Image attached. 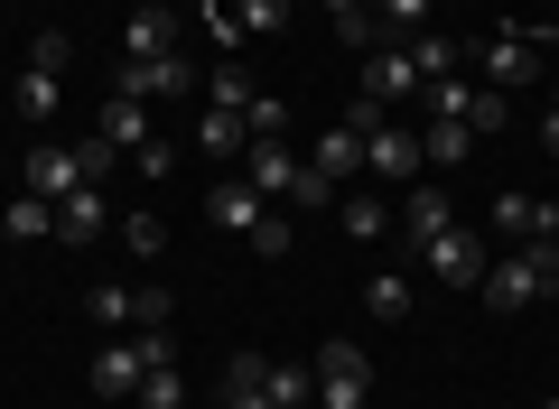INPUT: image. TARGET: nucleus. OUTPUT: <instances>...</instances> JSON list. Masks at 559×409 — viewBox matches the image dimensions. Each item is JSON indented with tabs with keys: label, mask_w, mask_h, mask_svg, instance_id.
<instances>
[{
	"label": "nucleus",
	"mask_w": 559,
	"mask_h": 409,
	"mask_svg": "<svg viewBox=\"0 0 559 409\" xmlns=\"http://www.w3.org/2000/svg\"><path fill=\"white\" fill-rule=\"evenodd\" d=\"M476 298H485L495 316H522V308L550 298V270H540L532 242H522V252H495V261H485V279H476Z\"/></svg>",
	"instance_id": "f257e3e1"
},
{
	"label": "nucleus",
	"mask_w": 559,
	"mask_h": 409,
	"mask_svg": "<svg viewBox=\"0 0 559 409\" xmlns=\"http://www.w3.org/2000/svg\"><path fill=\"white\" fill-rule=\"evenodd\" d=\"M466 57L485 65V84H495V94H522V84H540V38H532V28H495V38L466 47Z\"/></svg>",
	"instance_id": "f03ea898"
},
{
	"label": "nucleus",
	"mask_w": 559,
	"mask_h": 409,
	"mask_svg": "<svg viewBox=\"0 0 559 409\" xmlns=\"http://www.w3.org/2000/svg\"><path fill=\"white\" fill-rule=\"evenodd\" d=\"M308 382H318V409H364L373 400V363H364L355 345H318V372H308Z\"/></svg>",
	"instance_id": "7ed1b4c3"
},
{
	"label": "nucleus",
	"mask_w": 559,
	"mask_h": 409,
	"mask_svg": "<svg viewBox=\"0 0 559 409\" xmlns=\"http://www.w3.org/2000/svg\"><path fill=\"white\" fill-rule=\"evenodd\" d=\"M57 94H66V38L47 28V38L28 47V75H20L10 103H20V121H57Z\"/></svg>",
	"instance_id": "20e7f679"
},
{
	"label": "nucleus",
	"mask_w": 559,
	"mask_h": 409,
	"mask_svg": "<svg viewBox=\"0 0 559 409\" xmlns=\"http://www.w3.org/2000/svg\"><path fill=\"white\" fill-rule=\"evenodd\" d=\"M112 94H131V103H187V94H197V65H187V57H121Z\"/></svg>",
	"instance_id": "39448f33"
},
{
	"label": "nucleus",
	"mask_w": 559,
	"mask_h": 409,
	"mask_svg": "<svg viewBox=\"0 0 559 409\" xmlns=\"http://www.w3.org/2000/svg\"><path fill=\"white\" fill-rule=\"evenodd\" d=\"M419 261H429V279H448V289H476V279H485V261H495V242H485V233H466V224H448V233L429 242Z\"/></svg>",
	"instance_id": "423d86ee"
},
{
	"label": "nucleus",
	"mask_w": 559,
	"mask_h": 409,
	"mask_svg": "<svg viewBox=\"0 0 559 409\" xmlns=\"http://www.w3.org/2000/svg\"><path fill=\"white\" fill-rule=\"evenodd\" d=\"M150 335H159V326H150ZM150 335H121V345L94 353V400H131V390H140V372H150Z\"/></svg>",
	"instance_id": "0eeeda50"
},
{
	"label": "nucleus",
	"mask_w": 559,
	"mask_h": 409,
	"mask_svg": "<svg viewBox=\"0 0 559 409\" xmlns=\"http://www.w3.org/2000/svg\"><path fill=\"white\" fill-rule=\"evenodd\" d=\"M364 168H373L382 187H411V177L429 168V158H419V131H392V121H382V131H364Z\"/></svg>",
	"instance_id": "6e6552de"
},
{
	"label": "nucleus",
	"mask_w": 559,
	"mask_h": 409,
	"mask_svg": "<svg viewBox=\"0 0 559 409\" xmlns=\"http://www.w3.org/2000/svg\"><path fill=\"white\" fill-rule=\"evenodd\" d=\"M261 215H271V195H261L252 177H224V187H205V224H215V233H252Z\"/></svg>",
	"instance_id": "1a4fd4ad"
},
{
	"label": "nucleus",
	"mask_w": 559,
	"mask_h": 409,
	"mask_svg": "<svg viewBox=\"0 0 559 409\" xmlns=\"http://www.w3.org/2000/svg\"><path fill=\"white\" fill-rule=\"evenodd\" d=\"M131 400H140V409H187V372H178V345H168V326L150 335V372H140Z\"/></svg>",
	"instance_id": "9d476101"
},
{
	"label": "nucleus",
	"mask_w": 559,
	"mask_h": 409,
	"mask_svg": "<svg viewBox=\"0 0 559 409\" xmlns=\"http://www.w3.org/2000/svg\"><path fill=\"white\" fill-rule=\"evenodd\" d=\"M75 187H94V177H84V149L38 140V149H28V195H47V205H57V195H75Z\"/></svg>",
	"instance_id": "9b49d317"
},
{
	"label": "nucleus",
	"mask_w": 559,
	"mask_h": 409,
	"mask_svg": "<svg viewBox=\"0 0 559 409\" xmlns=\"http://www.w3.org/2000/svg\"><path fill=\"white\" fill-rule=\"evenodd\" d=\"M401 242H411V252H429V242H439L448 233V224H457V205H448V195L439 187H411V195H401Z\"/></svg>",
	"instance_id": "f8f14e48"
},
{
	"label": "nucleus",
	"mask_w": 559,
	"mask_h": 409,
	"mask_svg": "<svg viewBox=\"0 0 559 409\" xmlns=\"http://www.w3.org/2000/svg\"><path fill=\"white\" fill-rule=\"evenodd\" d=\"M242 177H252L261 195H299L308 158H289V140H252V149H242Z\"/></svg>",
	"instance_id": "ddd939ff"
},
{
	"label": "nucleus",
	"mask_w": 559,
	"mask_h": 409,
	"mask_svg": "<svg viewBox=\"0 0 559 409\" xmlns=\"http://www.w3.org/2000/svg\"><path fill=\"white\" fill-rule=\"evenodd\" d=\"M103 233H112V195H103V187L57 195V242H103Z\"/></svg>",
	"instance_id": "4468645a"
},
{
	"label": "nucleus",
	"mask_w": 559,
	"mask_h": 409,
	"mask_svg": "<svg viewBox=\"0 0 559 409\" xmlns=\"http://www.w3.org/2000/svg\"><path fill=\"white\" fill-rule=\"evenodd\" d=\"M411 84H419V65H411V47H401V38H392V47H373V57H364V94H373L382 112H392V103L411 94Z\"/></svg>",
	"instance_id": "2eb2a0df"
},
{
	"label": "nucleus",
	"mask_w": 559,
	"mask_h": 409,
	"mask_svg": "<svg viewBox=\"0 0 559 409\" xmlns=\"http://www.w3.org/2000/svg\"><path fill=\"white\" fill-rule=\"evenodd\" d=\"M121 57H178V10H159V0L131 10L121 20Z\"/></svg>",
	"instance_id": "dca6fc26"
},
{
	"label": "nucleus",
	"mask_w": 559,
	"mask_h": 409,
	"mask_svg": "<svg viewBox=\"0 0 559 409\" xmlns=\"http://www.w3.org/2000/svg\"><path fill=\"white\" fill-rule=\"evenodd\" d=\"M401 47H411L419 84H448V75H457V65H466V47L448 38V28H419V38H401Z\"/></svg>",
	"instance_id": "f3484780"
},
{
	"label": "nucleus",
	"mask_w": 559,
	"mask_h": 409,
	"mask_svg": "<svg viewBox=\"0 0 559 409\" xmlns=\"http://www.w3.org/2000/svg\"><path fill=\"white\" fill-rule=\"evenodd\" d=\"M197 149H205V158H234V149H252V121H242V112H215V103H205V121H197Z\"/></svg>",
	"instance_id": "a211bd4d"
},
{
	"label": "nucleus",
	"mask_w": 559,
	"mask_h": 409,
	"mask_svg": "<svg viewBox=\"0 0 559 409\" xmlns=\"http://www.w3.org/2000/svg\"><path fill=\"white\" fill-rule=\"evenodd\" d=\"M466 149H476V131H466V121H448V112L429 121V131H419V158H429V168H457Z\"/></svg>",
	"instance_id": "6ab92c4d"
},
{
	"label": "nucleus",
	"mask_w": 559,
	"mask_h": 409,
	"mask_svg": "<svg viewBox=\"0 0 559 409\" xmlns=\"http://www.w3.org/2000/svg\"><path fill=\"white\" fill-rule=\"evenodd\" d=\"M103 140H112V149H140V140H150V103L112 94V103H103Z\"/></svg>",
	"instance_id": "aec40b11"
},
{
	"label": "nucleus",
	"mask_w": 559,
	"mask_h": 409,
	"mask_svg": "<svg viewBox=\"0 0 559 409\" xmlns=\"http://www.w3.org/2000/svg\"><path fill=\"white\" fill-rule=\"evenodd\" d=\"M364 308H373L382 326H401V316H411V270H373L364 279Z\"/></svg>",
	"instance_id": "412c9836"
},
{
	"label": "nucleus",
	"mask_w": 559,
	"mask_h": 409,
	"mask_svg": "<svg viewBox=\"0 0 559 409\" xmlns=\"http://www.w3.org/2000/svg\"><path fill=\"white\" fill-rule=\"evenodd\" d=\"M308 168H318L326 187H345V177L364 168V140H355V131H326V140H318V158H308Z\"/></svg>",
	"instance_id": "4be33fe9"
},
{
	"label": "nucleus",
	"mask_w": 559,
	"mask_h": 409,
	"mask_svg": "<svg viewBox=\"0 0 559 409\" xmlns=\"http://www.w3.org/2000/svg\"><path fill=\"white\" fill-rule=\"evenodd\" d=\"M0 233H10V242H47V233H57V205H47V195H20V205L0 215Z\"/></svg>",
	"instance_id": "5701e85b"
},
{
	"label": "nucleus",
	"mask_w": 559,
	"mask_h": 409,
	"mask_svg": "<svg viewBox=\"0 0 559 409\" xmlns=\"http://www.w3.org/2000/svg\"><path fill=\"white\" fill-rule=\"evenodd\" d=\"M373 28L382 38H419L429 28V0H373Z\"/></svg>",
	"instance_id": "b1692460"
},
{
	"label": "nucleus",
	"mask_w": 559,
	"mask_h": 409,
	"mask_svg": "<svg viewBox=\"0 0 559 409\" xmlns=\"http://www.w3.org/2000/svg\"><path fill=\"white\" fill-rule=\"evenodd\" d=\"M271 409H318V382H308V372H289V363H271Z\"/></svg>",
	"instance_id": "393cba45"
},
{
	"label": "nucleus",
	"mask_w": 559,
	"mask_h": 409,
	"mask_svg": "<svg viewBox=\"0 0 559 409\" xmlns=\"http://www.w3.org/2000/svg\"><path fill=\"white\" fill-rule=\"evenodd\" d=\"M336 224H345V233H355V242H373V233H382V224H392V215H382L373 195H336Z\"/></svg>",
	"instance_id": "a878e982"
},
{
	"label": "nucleus",
	"mask_w": 559,
	"mask_h": 409,
	"mask_svg": "<svg viewBox=\"0 0 559 409\" xmlns=\"http://www.w3.org/2000/svg\"><path fill=\"white\" fill-rule=\"evenodd\" d=\"M121 242H131V261H159L168 252V224L159 215H121Z\"/></svg>",
	"instance_id": "bb28decb"
},
{
	"label": "nucleus",
	"mask_w": 559,
	"mask_h": 409,
	"mask_svg": "<svg viewBox=\"0 0 559 409\" xmlns=\"http://www.w3.org/2000/svg\"><path fill=\"white\" fill-rule=\"evenodd\" d=\"M242 242H252L261 261H289V242H299V224H289V215H261V224H252Z\"/></svg>",
	"instance_id": "cd10ccee"
},
{
	"label": "nucleus",
	"mask_w": 559,
	"mask_h": 409,
	"mask_svg": "<svg viewBox=\"0 0 559 409\" xmlns=\"http://www.w3.org/2000/svg\"><path fill=\"white\" fill-rule=\"evenodd\" d=\"M205 94H215V112H252V84H242V65H215V75H205Z\"/></svg>",
	"instance_id": "c85d7f7f"
},
{
	"label": "nucleus",
	"mask_w": 559,
	"mask_h": 409,
	"mask_svg": "<svg viewBox=\"0 0 559 409\" xmlns=\"http://www.w3.org/2000/svg\"><path fill=\"white\" fill-rule=\"evenodd\" d=\"M234 20H242V38L252 28H289V0H234Z\"/></svg>",
	"instance_id": "c756f323"
},
{
	"label": "nucleus",
	"mask_w": 559,
	"mask_h": 409,
	"mask_svg": "<svg viewBox=\"0 0 559 409\" xmlns=\"http://www.w3.org/2000/svg\"><path fill=\"white\" fill-rule=\"evenodd\" d=\"M242 121H252V140H289V112H280L271 94H252V112H242Z\"/></svg>",
	"instance_id": "7c9ffc66"
},
{
	"label": "nucleus",
	"mask_w": 559,
	"mask_h": 409,
	"mask_svg": "<svg viewBox=\"0 0 559 409\" xmlns=\"http://www.w3.org/2000/svg\"><path fill=\"white\" fill-rule=\"evenodd\" d=\"M205 38H215V47H242V20H234V0H205Z\"/></svg>",
	"instance_id": "2f4dec72"
},
{
	"label": "nucleus",
	"mask_w": 559,
	"mask_h": 409,
	"mask_svg": "<svg viewBox=\"0 0 559 409\" xmlns=\"http://www.w3.org/2000/svg\"><path fill=\"white\" fill-rule=\"evenodd\" d=\"M94 316H103V326H131V289H121V279H103V289H94Z\"/></svg>",
	"instance_id": "473e14b6"
},
{
	"label": "nucleus",
	"mask_w": 559,
	"mask_h": 409,
	"mask_svg": "<svg viewBox=\"0 0 559 409\" xmlns=\"http://www.w3.org/2000/svg\"><path fill=\"white\" fill-rule=\"evenodd\" d=\"M131 326H140V335L168 326V289H131Z\"/></svg>",
	"instance_id": "72a5a7b5"
},
{
	"label": "nucleus",
	"mask_w": 559,
	"mask_h": 409,
	"mask_svg": "<svg viewBox=\"0 0 559 409\" xmlns=\"http://www.w3.org/2000/svg\"><path fill=\"white\" fill-rule=\"evenodd\" d=\"M131 158H140V177H168V168H178V149H168V140H140Z\"/></svg>",
	"instance_id": "f704fd0d"
},
{
	"label": "nucleus",
	"mask_w": 559,
	"mask_h": 409,
	"mask_svg": "<svg viewBox=\"0 0 559 409\" xmlns=\"http://www.w3.org/2000/svg\"><path fill=\"white\" fill-rule=\"evenodd\" d=\"M540 149L559 158V84H550V112H540Z\"/></svg>",
	"instance_id": "c9c22d12"
},
{
	"label": "nucleus",
	"mask_w": 559,
	"mask_h": 409,
	"mask_svg": "<svg viewBox=\"0 0 559 409\" xmlns=\"http://www.w3.org/2000/svg\"><path fill=\"white\" fill-rule=\"evenodd\" d=\"M532 252H540V270H550V289H559V233H540Z\"/></svg>",
	"instance_id": "e433bc0d"
},
{
	"label": "nucleus",
	"mask_w": 559,
	"mask_h": 409,
	"mask_svg": "<svg viewBox=\"0 0 559 409\" xmlns=\"http://www.w3.org/2000/svg\"><path fill=\"white\" fill-rule=\"evenodd\" d=\"M224 409H271V390H224Z\"/></svg>",
	"instance_id": "4c0bfd02"
},
{
	"label": "nucleus",
	"mask_w": 559,
	"mask_h": 409,
	"mask_svg": "<svg viewBox=\"0 0 559 409\" xmlns=\"http://www.w3.org/2000/svg\"><path fill=\"white\" fill-rule=\"evenodd\" d=\"M159 10H205V0H159Z\"/></svg>",
	"instance_id": "58836bf2"
},
{
	"label": "nucleus",
	"mask_w": 559,
	"mask_h": 409,
	"mask_svg": "<svg viewBox=\"0 0 559 409\" xmlns=\"http://www.w3.org/2000/svg\"><path fill=\"white\" fill-rule=\"evenodd\" d=\"M550 409H559V400H550Z\"/></svg>",
	"instance_id": "ea45409f"
}]
</instances>
